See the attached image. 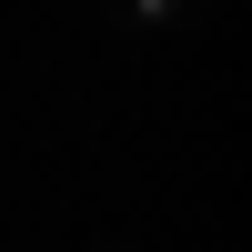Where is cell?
<instances>
[{
  "mask_svg": "<svg viewBox=\"0 0 252 252\" xmlns=\"http://www.w3.org/2000/svg\"><path fill=\"white\" fill-rule=\"evenodd\" d=\"M182 10H192V0H121V20H131V31H172Z\"/></svg>",
  "mask_w": 252,
  "mask_h": 252,
  "instance_id": "obj_1",
  "label": "cell"
}]
</instances>
